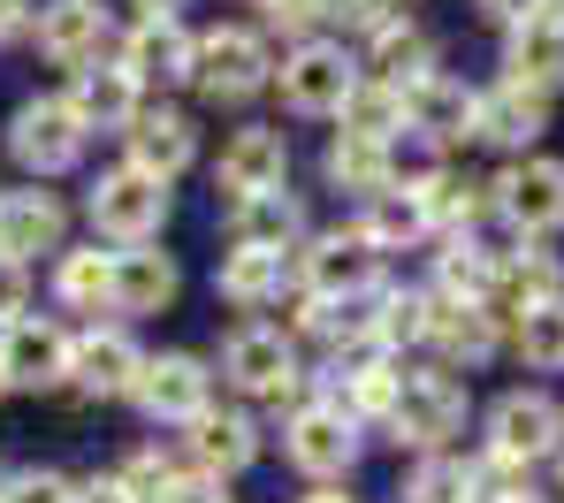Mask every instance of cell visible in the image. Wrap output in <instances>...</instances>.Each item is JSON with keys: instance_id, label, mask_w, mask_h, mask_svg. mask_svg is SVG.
<instances>
[{"instance_id": "cell-29", "label": "cell", "mask_w": 564, "mask_h": 503, "mask_svg": "<svg viewBox=\"0 0 564 503\" xmlns=\"http://www.w3.org/2000/svg\"><path fill=\"white\" fill-rule=\"evenodd\" d=\"M564 298V260L557 252H511V260H496V313L503 320H519V313H534V305H557Z\"/></svg>"}, {"instance_id": "cell-4", "label": "cell", "mask_w": 564, "mask_h": 503, "mask_svg": "<svg viewBox=\"0 0 564 503\" xmlns=\"http://www.w3.org/2000/svg\"><path fill=\"white\" fill-rule=\"evenodd\" d=\"M282 458L297 473H313V481H344L351 458H359V419L336 397H305L290 412V427H282Z\"/></svg>"}, {"instance_id": "cell-32", "label": "cell", "mask_w": 564, "mask_h": 503, "mask_svg": "<svg viewBox=\"0 0 564 503\" xmlns=\"http://www.w3.org/2000/svg\"><path fill=\"white\" fill-rule=\"evenodd\" d=\"M328 184L351 192V199H381V192L397 184V161H389V145H375V138H344V130H336V145H328Z\"/></svg>"}, {"instance_id": "cell-50", "label": "cell", "mask_w": 564, "mask_h": 503, "mask_svg": "<svg viewBox=\"0 0 564 503\" xmlns=\"http://www.w3.org/2000/svg\"><path fill=\"white\" fill-rule=\"evenodd\" d=\"M305 503H359V496H351V489H336V481H321V489H313Z\"/></svg>"}, {"instance_id": "cell-49", "label": "cell", "mask_w": 564, "mask_h": 503, "mask_svg": "<svg viewBox=\"0 0 564 503\" xmlns=\"http://www.w3.org/2000/svg\"><path fill=\"white\" fill-rule=\"evenodd\" d=\"M138 8H145V23H176V8H184V0H138Z\"/></svg>"}, {"instance_id": "cell-19", "label": "cell", "mask_w": 564, "mask_h": 503, "mask_svg": "<svg viewBox=\"0 0 564 503\" xmlns=\"http://www.w3.org/2000/svg\"><path fill=\"white\" fill-rule=\"evenodd\" d=\"M473 107H480V92H473L466 77H420L412 92H404V130H420V138H435V145H466L473 138Z\"/></svg>"}, {"instance_id": "cell-47", "label": "cell", "mask_w": 564, "mask_h": 503, "mask_svg": "<svg viewBox=\"0 0 564 503\" xmlns=\"http://www.w3.org/2000/svg\"><path fill=\"white\" fill-rule=\"evenodd\" d=\"M31 23H39V8H31V0H0V46H8V39H23Z\"/></svg>"}, {"instance_id": "cell-17", "label": "cell", "mask_w": 564, "mask_h": 503, "mask_svg": "<svg viewBox=\"0 0 564 503\" xmlns=\"http://www.w3.org/2000/svg\"><path fill=\"white\" fill-rule=\"evenodd\" d=\"M122 138H130V168H145L161 184H176L191 161H198V130H191V114H176V107H138V122Z\"/></svg>"}, {"instance_id": "cell-2", "label": "cell", "mask_w": 564, "mask_h": 503, "mask_svg": "<svg viewBox=\"0 0 564 503\" xmlns=\"http://www.w3.org/2000/svg\"><path fill=\"white\" fill-rule=\"evenodd\" d=\"M290 267H297L305 298H328V305H351V298H375V291H381V252H375V237H367L359 221L313 237Z\"/></svg>"}, {"instance_id": "cell-3", "label": "cell", "mask_w": 564, "mask_h": 503, "mask_svg": "<svg viewBox=\"0 0 564 503\" xmlns=\"http://www.w3.org/2000/svg\"><path fill=\"white\" fill-rule=\"evenodd\" d=\"M191 85H198L214 107H237V100H252V92H268V85H275L268 39L245 31V23L206 31V39H198V62H191Z\"/></svg>"}, {"instance_id": "cell-13", "label": "cell", "mask_w": 564, "mask_h": 503, "mask_svg": "<svg viewBox=\"0 0 564 503\" xmlns=\"http://www.w3.org/2000/svg\"><path fill=\"white\" fill-rule=\"evenodd\" d=\"M503 69H511V85L519 92H534V100H550L564 92V8H534L511 39H503Z\"/></svg>"}, {"instance_id": "cell-48", "label": "cell", "mask_w": 564, "mask_h": 503, "mask_svg": "<svg viewBox=\"0 0 564 503\" xmlns=\"http://www.w3.org/2000/svg\"><path fill=\"white\" fill-rule=\"evenodd\" d=\"M77 503H138V496L122 489V473H107V481H85V489H77Z\"/></svg>"}, {"instance_id": "cell-24", "label": "cell", "mask_w": 564, "mask_h": 503, "mask_svg": "<svg viewBox=\"0 0 564 503\" xmlns=\"http://www.w3.org/2000/svg\"><path fill=\"white\" fill-rule=\"evenodd\" d=\"M367 69H375L381 85H404V92H412L420 77H435V31H427V23H412V15L397 8L375 39H367Z\"/></svg>"}, {"instance_id": "cell-18", "label": "cell", "mask_w": 564, "mask_h": 503, "mask_svg": "<svg viewBox=\"0 0 564 503\" xmlns=\"http://www.w3.org/2000/svg\"><path fill=\"white\" fill-rule=\"evenodd\" d=\"M138 367H145V351L122 328H85L77 351H69V382L85 397H130L138 390Z\"/></svg>"}, {"instance_id": "cell-8", "label": "cell", "mask_w": 564, "mask_h": 503, "mask_svg": "<svg viewBox=\"0 0 564 503\" xmlns=\"http://www.w3.org/2000/svg\"><path fill=\"white\" fill-rule=\"evenodd\" d=\"M557 442H564V412L550 390H511V397L488 404V458L534 473V458H550Z\"/></svg>"}, {"instance_id": "cell-1", "label": "cell", "mask_w": 564, "mask_h": 503, "mask_svg": "<svg viewBox=\"0 0 564 503\" xmlns=\"http://www.w3.org/2000/svg\"><path fill=\"white\" fill-rule=\"evenodd\" d=\"M466 382L451 374V367H404V382H397V404H389V442H404V450H420V458H443L451 450V435L466 427Z\"/></svg>"}, {"instance_id": "cell-52", "label": "cell", "mask_w": 564, "mask_h": 503, "mask_svg": "<svg viewBox=\"0 0 564 503\" xmlns=\"http://www.w3.org/2000/svg\"><path fill=\"white\" fill-rule=\"evenodd\" d=\"M397 8H404V0H397Z\"/></svg>"}, {"instance_id": "cell-11", "label": "cell", "mask_w": 564, "mask_h": 503, "mask_svg": "<svg viewBox=\"0 0 564 503\" xmlns=\"http://www.w3.org/2000/svg\"><path fill=\"white\" fill-rule=\"evenodd\" d=\"M130 397L145 404V419H198L206 404H214V367L198 359V351H161V359H145L138 367V390Z\"/></svg>"}, {"instance_id": "cell-45", "label": "cell", "mask_w": 564, "mask_h": 503, "mask_svg": "<svg viewBox=\"0 0 564 503\" xmlns=\"http://www.w3.org/2000/svg\"><path fill=\"white\" fill-rule=\"evenodd\" d=\"M15 320H23V267L0 260V328H15Z\"/></svg>"}, {"instance_id": "cell-21", "label": "cell", "mask_w": 564, "mask_h": 503, "mask_svg": "<svg viewBox=\"0 0 564 503\" xmlns=\"http://www.w3.org/2000/svg\"><path fill=\"white\" fill-rule=\"evenodd\" d=\"M39 54L62 69H93L107 54V8L99 0H54L39 8Z\"/></svg>"}, {"instance_id": "cell-42", "label": "cell", "mask_w": 564, "mask_h": 503, "mask_svg": "<svg viewBox=\"0 0 564 503\" xmlns=\"http://www.w3.org/2000/svg\"><path fill=\"white\" fill-rule=\"evenodd\" d=\"M321 15H328V23H344V31H367V39H375L381 23L397 15V0H321Z\"/></svg>"}, {"instance_id": "cell-39", "label": "cell", "mask_w": 564, "mask_h": 503, "mask_svg": "<svg viewBox=\"0 0 564 503\" xmlns=\"http://www.w3.org/2000/svg\"><path fill=\"white\" fill-rule=\"evenodd\" d=\"M473 481H480V466H466L458 450H443V458H420L412 466L404 503H473Z\"/></svg>"}, {"instance_id": "cell-27", "label": "cell", "mask_w": 564, "mask_h": 503, "mask_svg": "<svg viewBox=\"0 0 564 503\" xmlns=\"http://www.w3.org/2000/svg\"><path fill=\"white\" fill-rule=\"evenodd\" d=\"M290 283H297V267H290L282 252H245V244H229V252H221V267H214V291L237 305V313L275 305Z\"/></svg>"}, {"instance_id": "cell-20", "label": "cell", "mask_w": 564, "mask_h": 503, "mask_svg": "<svg viewBox=\"0 0 564 503\" xmlns=\"http://www.w3.org/2000/svg\"><path fill=\"white\" fill-rule=\"evenodd\" d=\"M427 343L443 351V367L458 374V367H488L496 359V343H503V313L496 305H451L435 298V313H427Z\"/></svg>"}, {"instance_id": "cell-31", "label": "cell", "mask_w": 564, "mask_h": 503, "mask_svg": "<svg viewBox=\"0 0 564 503\" xmlns=\"http://www.w3.org/2000/svg\"><path fill=\"white\" fill-rule=\"evenodd\" d=\"M435 298L488 305V298H496V252H488V244H473V237H451V244L435 252Z\"/></svg>"}, {"instance_id": "cell-33", "label": "cell", "mask_w": 564, "mask_h": 503, "mask_svg": "<svg viewBox=\"0 0 564 503\" xmlns=\"http://www.w3.org/2000/svg\"><path fill=\"white\" fill-rule=\"evenodd\" d=\"M397 382H404V367H389L381 351H367V359H351V367H344V382H336L328 397H336L344 412H351V419H359V427H367V419H389V404H397Z\"/></svg>"}, {"instance_id": "cell-7", "label": "cell", "mask_w": 564, "mask_h": 503, "mask_svg": "<svg viewBox=\"0 0 564 503\" xmlns=\"http://www.w3.org/2000/svg\"><path fill=\"white\" fill-rule=\"evenodd\" d=\"M85 138H93V130L77 122V107L54 100V92H46V100H23L15 122H8V153H15L39 184L62 176V168H77V161H85Z\"/></svg>"}, {"instance_id": "cell-41", "label": "cell", "mask_w": 564, "mask_h": 503, "mask_svg": "<svg viewBox=\"0 0 564 503\" xmlns=\"http://www.w3.org/2000/svg\"><path fill=\"white\" fill-rule=\"evenodd\" d=\"M0 503H77V481L39 466V473H15V481L0 489Z\"/></svg>"}, {"instance_id": "cell-5", "label": "cell", "mask_w": 564, "mask_h": 503, "mask_svg": "<svg viewBox=\"0 0 564 503\" xmlns=\"http://www.w3.org/2000/svg\"><path fill=\"white\" fill-rule=\"evenodd\" d=\"M93 229L99 237H115V244H153L161 237V221H169V184L161 176H145V168H107L93 184Z\"/></svg>"}, {"instance_id": "cell-28", "label": "cell", "mask_w": 564, "mask_h": 503, "mask_svg": "<svg viewBox=\"0 0 564 503\" xmlns=\"http://www.w3.org/2000/svg\"><path fill=\"white\" fill-rule=\"evenodd\" d=\"M176 291H184V275L169 252H153V244L115 252V313H169Z\"/></svg>"}, {"instance_id": "cell-51", "label": "cell", "mask_w": 564, "mask_h": 503, "mask_svg": "<svg viewBox=\"0 0 564 503\" xmlns=\"http://www.w3.org/2000/svg\"><path fill=\"white\" fill-rule=\"evenodd\" d=\"M0 390H8V382H0Z\"/></svg>"}, {"instance_id": "cell-34", "label": "cell", "mask_w": 564, "mask_h": 503, "mask_svg": "<svg viewBox=\"0 0 564 503\" xmlns=\"http://www.w3.org/2000/svg\"><path fill=\"white\" fill-rule=\"evenodd\" d=\"M54 298L69 305V313H99V305H115V252H62L54 260Z\"/></svg>"}, {"instance_id": "cell-12", "label": "cell", "mask_w": 564, "mask_h": 503, "mask_svg": "<svg viewBox=\"0 0 564 503\" xmlns=\"http://www.w3.org/2000/svg\"><path fill=\"white\" fill-rule=\"evenodd\" d=\"M69 351H77L69 328L23 313L15 328H0V382L8 390H54V382H69Z\"/></svg>"}, {"instance_id": "cell-6", "label": "cell", "mask_w": 564, "mask_h": 503, "mask_svg": "<svg viewBox=\"0 0 564 503\" xmlns=\"http://www.w3.org/2000/svg\"><path fill=\"white\" fill-rule=\"evenodd\" d=\"M488 206H496L519 237H557V229H564V161H557V153H527V161H511V168L488 184Z\"/></svg>"}, {"instance_id": "cell-38", "label": "cell", "mask_w": 564, "mask_h": 503, "mask_svg": "<svg viewBox=\"0 0 564 503\" xmlns=\"http://www.w3.org/2000/svg\"><path fill=\"white\" fill-rule=\"evenodd\" d=\"M427 313H435V291H381L375 298V351L427 343Z\"/></svg>"}, {"instance_id": "cell-40", "label": "cell", "mask_w": 564, "mask_h": 503, "mask_svg": "<svg viewBox=\"0 0 564 503\" xmlns=\"http://www.w3.org/2000/svg\"><path fill=\"white\" fill-rule=\"evenodd\" d=\"M176 481H184V466H176V458H161V450H138V458L122 466V489H130L138 503H161Z\"/></svg>"}, {"instance_id": "cell-35", "label": "cell", "mask_w": 564, "mask_h": 503, "mask_svg": "<svg viewBox=\"0 0 564 503\" xmlns=\"http://www.w3.org/2000/svg\"><path fill=\"white\" fill-rule=\"evenodd\" d=\"M344 138H375V145H389L397 130H404V85H381V77H359V92L344 100Z\"/></svg>"}, {"instance_id": "cell-23", "label": "cell", "mask_w": 564, "mask_h": 503, "mask_svg": "<svg viewBox=\"0 0 564 503\" xmlns=\"http://www.w3.org/2000/svg\"><path fill=\"white\" fill-rule=\"evenodd\" d=\"M62 100L77 107V122L85 130H130L138 122V77L122 69V62H93V69H77V85L62 92Z\"/></svg>"}, {"instance_id": "cell-9", "label": "cell", "mask_w": 564, "mask_h": 503, "mask_svg": "<svg viewBox=\"0 0 564 503\" xmlns=\"http://www.w3.org/2000/svg\"><path fill=\"white\" fill-rule=\"evenodd\" d=\"M359 92V62L336 39H305L282 62V107L290 114H344V100Z\"/></svg>"}, {"instance_id": "cell-14", "label": "cell", "mask_w": 564, "mask_h": 503, "mask_svg": "<svg viewBox=\"0 0 564 503\" xmlns=\"http://www.w3.org/2000/svg\"><path fill=\"white\" fill-rule=\"evenodd\" d=\"M184 450H191V473L229 481V473H245V466L260 458V427H252V412H237V404H206V412L191 419Z\"/></svg>"}, {"instance_id": "cell-37", "label": "cell", "mask_w": 564, "mask_h": 503, "mask_svg": "<svg viewBox=\"0 0 564 503\" xmlns=\"http://www.w3.org/2000/svg\"><path fill=\"white\" fill-rule=\"evenodd\" d=\"M511 351H519L534 374H564V298L519 313V320H511Z\"/></svg>"}, {"instance_id": "cell-36", "label": "cell", "mask_w": 564, "mask_h": 503, "mask_svg": "<svg viewBox=\"0 0 564 503\" xmlns=\"http://www.w3.org/2000/svg\"><path fill=\"white\" fill-rule=\"evenodd\" d=\"M412 184H420V199L435 214V229H458V237H466L473 221H480V206H488V184H473L458 168H427V176H412Z\"/></svg>"}, {"instance_id": "cell-53", "label": "cell", "mask_w": 564, "mask_h": 503, "mask_svg": "<svg viewBox=\"0 0 564 503\" xmlns=\"http://www.w3.org/2000/svg\"><path fill=\"white\" fill-rule=\"evenodd\" d=\"M557 8H564V0H557Z\"/></svg>"}, {"instance_id": "cell-10", "label": "cell", "mask_w": 564, "mask_h": 503, "mask_svg": "<svg viewBox=\"0 0 564 503\" xmlns=\"http://www.w3.org/2000/svg\"><path fill=\"white\" fill-rule=\"evenodd\" d=\"M221 382L229 390H245V397H268V404H282V397H297V343L282 336V328H237L229 343H221Z\"/></svg>"}, {"instance_id": "cell-30", "label": "cell", "mask_w": 564, "mask_h": 503, "mask_svg": "<svg viewBox=\"0 0 564 503\" xmlns=\"http://www.w3.org/2000/svg\"><path fill=\"white\" fill-rule=\"evenodd\" d=\"M359 229L375 237V252H404V244L435 237V214H427V199H420V184L404 176V184H389L381 199H367V214H359Z\"/></svg>"}, {"instance_id": "cell-46", "label": "cell", "mask_w": 564, "mask_h": 503, "mask_svg": "<svg viewBox=\"0 0 564 503\" xmlns=\"http://www.w3.org/2000/svg\"><path fill=\"white\" fill-rule=\"evenodd\" d=\"M473 8H480L488 23H503V31H519V23H527L534 8H550V0H473Z\"/></svg>"}, {"instance_id": "cell-25", "label": "cell", "mask_w": 564, "mask_h": 503, "mask_svg": "<svg viewBox=\"0 0 564 503\" xmlns=\"http://www.w3.org/2000/svg\"><path fill=\"white\" fill-rule=\"evenodd\" d=\"M191 62H198V39L184 23H138L122 39V69L138 85H191Z\"/></svg>"}, {"instance_id": "cell-22", "label": "cell", "mask_w": 564, "mask_h": 503, "mask_svg": "<svg viewBox=\"0 0 564 503\" xmlns=\"http://www.w3.org/2000/svg\"><path fill=\"white\" fill-rule=\"evenodd\" d=\"M62 229H69V214L54 192H0V260H31V252H62Z\"/></svg>"}, {"instance_id": "cell-44", "label": "cell", "mask_w": 564, "mask_h": 503, "mask_svg": "<svg viewBox=\"0 0 564 503\" xmlns=\"http://www.w3.org/2000/svg\"><path fill=\"white\" fill-rule=\"evenodd\" d=\"M161 503H237V496H229L221 481H206V473H184V481H176Z\"/></svg>"}, {"instance_id": "cell-15", "label": "cell", "mask_w": 564, "mask_h": 503, "mask_svg": "<svg viewBox=\"0 0 564 503\" xmlns=\"http://www.w3.org/2000/svg\"><path fill=\"white\" fill-rule=\"evenodd\" d=\"M282 176H290V138L268 130V122H252V130H237L229 145H221V161H214V184L237 199H260V192H282Z\"/></svg>"}, {"instance_id": "cell-26", "label": "cell", "mask_w": 564, "mask_h": 503, "mask_svg": "<svg viewBox=\"0 0 564 503\" xmlns=\"http://www.w3.org/2000/svg\"><path fill=\"white\" fill-rule=\"evenodd\" d=\"M297 237H305V206H297L290 184L229 206V244H245V252H290Z\"/></svg>"}, {"instance_id": "cell-43", "label": "cell", "mask_w": 564, "mask_h": 503, "mask_svg": "<svg viewBox=\"0 0 564 503\" xmlns=\"http://www.w3.org/2000/svg\"><path fill=\"white\" fill-rule=\"evenodd\" d=\"M260 15H268V31H290V39L305 46L313 23H321V0H260Z\"/></svg>"}, {"instance_id": "cell-16", "label": "cell", "mask_w": 564, "mask_h": 503, "mask_svg": "<svg viewBox=\"0 0 564 503\" xmlns=\"http://www.w3.org/2000/svg\"><path fill=\"white\" fill-rule=\"evenodd\" d=\"M542 130H550V100H534V92H519L511 77L503 85H488L480 92V107H473V138L480 145H496V153H534L542 145Z\"/></svg>"}]
</instances>
